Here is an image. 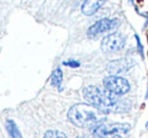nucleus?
<instances>
[{
    "label": "nucleus",
    "mask_w": 148,
    "mask_h": 138,
    "mask_svg": "<svg viewBox=\"0 0 148 138\" xmlns=\"http://www.w3.org/2000/svg\"><path fill=\"white\" fill-rule=\"evenodd\" d=\"M68 119L80 128H95L105 123L107 114L90 104H76L68 112Z\"/></svg>",
    "instance_id": "nucleus-2"
},
{
    "label": "nucleus",
    "mask_w": 148,
    "mask_h": 138,
    "mask_svg": "<svg viewBox=\"0 0 148 138\" xmlns=\"http://www.w3.org/2000/svg\"><path fill=\"white\" fill-rule=\"evenodd\" d=\"M119 25V21L117 19H103L95 21L87 30V36L89 38H95L101 34L107 33L109 31L116 29Z\"/></svg>",
    "instance_id": "nucleus-6"
},
{
    "label": "nucleus",
    "mask_w": 148,
    "mask_h": 138,
    "mask_svg": "<svg viewBox=\"0 0 148 138\" xmlns=\"http://www.w3.org/2000/svg\"><path fill=\"white\" fill-rule=\"evenodd\" d=\"M63 64L66 66H68V67H72V68H76V67H79V66H80V63H79L78 61H74V60H72V61L63 62Z\"/></svg>",
    "instance_id": "nucleus-13"
},
{
    "label": "nucleus",
    "mask_w": 148,
    "mask_h": 138,
    "mask_svg": "<svg viewBox=\"0 0 148 138\" xmlns=\"http://www.w3.org/2000/svg\"><path fill=\"white\" fill-rule=\"evenodd\" d=\"M62 81H63V72L60 68H56L51 77V84L58 89L61 87Z\"/></svg>",
    "instance_id": "nucleus-10"
},
{
    "label": "nucleus",
    "mask_w": 148,
    "mask_h": 138,
    "mask_svg": "<svg viewBox=\"0 0 148 138\" xmlns=\"http://www.w3.org/2000/svg\"><path fill=\"white\" fill-rule=\"evenodd\" d=\"M126 37L121 33H113L106 36L101 44V48L105 53H116L125 47Z\"/></svg>",
    "instance_id": "nucleus-5"
},
{
    "label": "nucleus",
    "mask_w": 148,
    "mask_h": 138,
    "mask_svg": "<svg viewBox=\"0 0 148 138\" xmlns=\"http://www.w3.org/2000/svg\"><path fill=\"white\" fill-rule=\"evenodd\" d=\"M146 129H148V122L146 123Z\"/></svg>",
    "instance_id": "nucleus-15"
},
{
    "label": "nucleus",
    "mask_w": 148,
    "mask_h": 138,
    "mask_svg": "<svg viewBox=\"0 0 148 138\" xmlns=\"http://www.w3.org/2000/svg\"><path fill=\"white\" fill-rule=\"evenodd\" d=\"M107 0H84L81 5V11L84 15H92L103 6Z\"/></svg>",
    "instance_id": "nucleus-8"
},
{
    "label": "nucleus",
    "mask_w": 148,
    "mask_h": 138,
    "mask_svg": "<svg viewBox=\"0 0 148 138\" xmlns=\"http://www.w3.org/2000/svg\"><path fill=\"white\" fill-rule=\"evenodd\" d=\"M136 41H137V47H138V51H139V54L141 55V57H144V52H143V46L141 44V41H140V38L138 35H135Z\"/></svg>",
    "instance_id": "nucleus-12"
},
{
    "label": "nucleus",
    "mask_w": 148,
    "mask_h": 138,
    "mask_svg": "<svg viewBox=\"0 0 148 138\" xmlns=\"http://www.w3.org/2000/svg\"><path fill=\"white\" fill-rule=\"evenodd\" d=\"M83 97L90 105L108 113H125L131 109L130 102L120 99L106 89L89 85L83 89Z\"/></svg>",
    "instance_id": "nucleus-1"
},
{
    "label": "nucleus",
    "mask_w": 148,
    "mask_h": 138,
    "mask_svg": "<svg viewBox=\"0 0 148 138\" xmlns=\"http://www.w3.org/2000/svg\"><path fill=\"white\" fill-rule=\"evenodd\" d=\"M6 129H7V131H8V134H9V136H10V138H23L18 128H17L16 124H15L12 120H7Z\"/></svg>",
    "instance_id": "nucleus-9"
},
{
    "label": "nucleus",
    "mask_w": 148,
    "mask_h": 138,
    "mask_svg": "<svg viewBox=\"0 0 148 138\" xmlns=\"http://www.w3.org/2000/svg\"><path fill=\"white\" fill-rule=\"evenodd\" d=\"M44 138H67L64 133L60 131H55V130H50V131L46 132Z\"/></svg>",
    "instance_id": "nucleus-11"
},
{
    "label": "nucleus",
    "mask_w": 148,
    "mask_h": 138,
    "mask_svg": "<svg viewBox=\"0 0 148 138\" xmlns=\"http://www.w3.org/2000/svg\"><path fill=\"white\" fill-rule=\"evenodd\" d=\"M77 138H82V137H77Z\"/></svg>",
    "instance_id": "nucleus-16"
},
{
    "label": "nucleus",
    "mask_w": 148,
    "mask_h": 138,
    "mask_svg": "<svg viewBox=\"0 0 148 138\" xmlns=\"http://www.w3.org/2000/svg\"><path fill=\"white\" fill-rule=\"evenodd\" d=\"M135 65V61L130 58H121V59L114 60L110 62L108 65V71L112 75H117L119 73L126 72L129 69H131Z\"/></svg>",
    "instance_id": "nucleus-7"
},
{
    "label": "nucleus",
    "mask_w": 148,
    "mask_h": 138,
    "mask_svg": "<svg viewBox=\"0 0 148 138\" xmlns=\"http://www.w3.org/2000/svg\"><path fill=\"white\" fill-rule=\"evenodd\" d=\"M130 131L128 123H103L93 128L92 133L99 138H126Z\"/></svg>",
    "instance_id": "nucleus-3"
},
{
    "label": "nucleus",
    "mask_w": 148,
    "mask_h": 138,
    "mask_svg": "<svg viewBox=\"0 0 148 138\" xmlns=\"http://www.w3.org/2000/svg\"><path fill=\"white\" fill-rule=\"evenodd\" d=\"M146 100H148V87H147V91H146Z\"/></svg>",
    "instance_id": "nucleus-14"
},
{
    "label": "nucleus",
    "mask_w": 148,
    "mask_h": 138,
    "mask_svg": "<svg viewBox=\"0 0 148 138\" xmlns=\"http://www.w3.org/2000/svg\"><path fill=\"white\" fill-rule=\"evenodd\" d=\"M103 83L106 89L111 91L114 95H119V97L128 93L130 89H131L129 81L126 78H124V77L118 76V75L107 76L103 80Z\"/></svg>",
    "instance_id": "nucleus-4"
}]
</instances>
